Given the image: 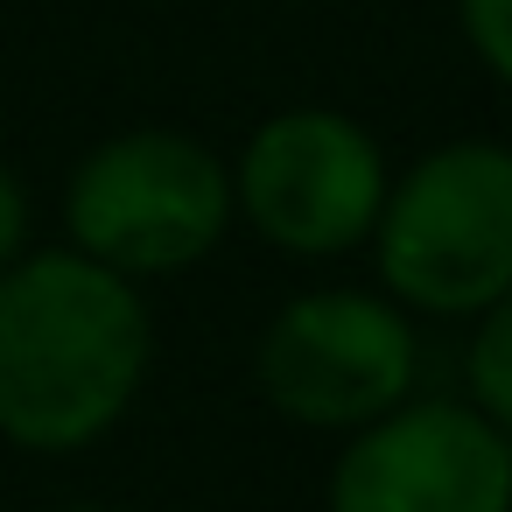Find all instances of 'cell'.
<instances>
[{
    "instance_id": "2",
    "label": "cell",
    "mask_w": 512,
    "mask_h": 512,
    "mask_svg": "<svg viewBox=\"0 0 512 512\" xmlns=\"http://www.w3.org/2000/svg\"><path fill=\"white\" fill-rule=\"evenodd\" d=\"M379 288L407 316H477L512 288V148L442 141L386 183L372 225Z\"/></svg>"
},
{
    "instance_id": "10",
    "label": "cell",
    "mask_w": 512,
    "mask_h": 512,
    "mask_svg": "<svg viewBox=\"0 0 512 512\" xmlns=\"http://www.w3.org/2000/svg\"><path fill=\"white\" fill-rule=\"evenodd\" d=\"M57 512H127V505H57Z\"/></svg>"
},
{
    "instance_id": "5",
    "label": "cell",
    "mask_w": 512,
    "mask_h": 512,
    "mask_svg": "<svg viewBox=\"0 0 512 512\" xmlns=\"http://www.w3.org/2000/svg\"><path fill=\"white\" fill-rule=\"evenodd\" d=\"M386 148L337 106L267 113L232 162V211L288 260H344L372 239L386 204Z\"/></svg>"
},
{
    "instance_id": "1",
    "label": "cell",
    "mask_w": 512,
    "mask_h": 512,
    "mask_svg": "<svg viewBox=\"0 0 512 512\" xmlns=\"http://www.w3.org/2000/svg\"><path fill=\"white\" fill-rule=\"evenodd\" d=\"M155 365L141 281L78 246H29L0 267V442L71 456L113 435Z\"/></svg>"
},
{
    "instance_id": "9",
    "label": "cell",
    "mask_w": 512,
    "mask_h": 512,
    "mask_svg": "<svg viewBox=\"0 0 512 512\" xmlns=\"http://www.w3.org/2000/svg\"><path fill=\"white\" fill-rule=\"evenodd\" d=\"M29 253V190L15 176V162L0 155V267Z\"/></svg>"
},
{
    "instance_id": "7",
    "label": "cell",
    "mask_w": 512,
    "mask_h": 512,
    "mask_svg": "<svg viewBox=\"0 0 512 512\" xmlns=\"http://www.w3.org/2000/svg\"><path fill=\"white\" fill-rule=\"evenodd\" d=\"M463 393H470V407H477L484 421H498V428L512 435V288L470 316Z\"/></svg>"
},
{
    "instance_id": "8",
    "label": "cell",
    "mask_w": 512,
    "mask_h": 512,
    "mask_svg": "<svg viewBox=\"0 0 512 512\" xmlns=\"http://www.w3.org/2000/svg\"><path fill=\"white\" fill-rule=\"evenodd\" d=\"M456 29L470 57L512 92V0H456Z\"/></svg>"
},
{
    "instance_id": "6",
    "label": "cell",
    "mask_w": 512,
    "mask_h": 512,
    "mask_svg": "<svg viewBox=\"0 0 512 512\" xmlns=\"http://www.w3.org/2000/svg\"><path fill=\"white\" fill-rule=\"evenodd\" d=\"M323 512H512V435L470 400H400L351 428Z\"/></svg>"
},
{
    "instance_id": "11",
    "label": "cell",
    "mask_w": 512,
    "mask_h": 512,
    "mask_svg": "<svg viewBox=\"0 0 512 512\" xmlns=\"http://www.w3.org/2000/svg\"><path fill=\"white\" fill-rule=\"evenodd\" d=\"M302 8H323V0H302Z\"/></svg>"
},
{
    "instance_id": "3",
    "label": "cell",
    "mask_w": 512,
    "mask_h": 512,
    "mask_svg": "<svg viewBox=\"0 0 512 512\" xmlns=\"http://www.w3.org/2000/svg\"><path fill=\"white\" fill-rule=\"evenodd\" d=\"M232 218V162L176 127L106 134L64 183V246L127 281H162L211 260Z\"/></svg>"
},
{
    "instance_id": "4",
    "label": "cell",
    "mask_w": 512,
    "mask_h": 512,
    "mask_svg": "<svg viewBox=\"0 0 512 512\" xmlns=\"http://www.w3.org/2000/svg\"><path fill=\"white\" fill-rule=\"evenodd\" d=\"M421 372V330L386 288H309L281 302L253 344L260 400L323 435H351L400 407Z\"/></svg>"
}]
</instances>
